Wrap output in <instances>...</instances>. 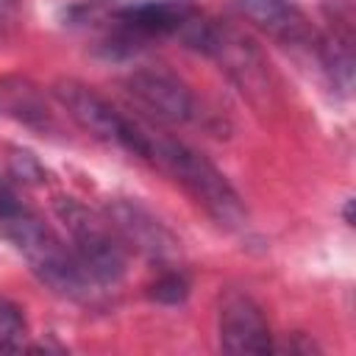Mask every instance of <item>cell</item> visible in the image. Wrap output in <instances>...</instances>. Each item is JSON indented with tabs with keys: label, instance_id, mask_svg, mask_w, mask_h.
<instances>
[{
	"label": "cell",
	"instance_id": "6",
	"mask_svg": "<svg viewBox=\"0 0 356 356\" xmlns=\"http://www.w3.org/2000/svg\"><path fill=\"white\" fill-rule=\"evenodd\" d=\"M106 220L111 222L125 248L153 261H172L178 256V239L172 236V231L142 203L117 197L106 206Z\"/></svg>",
	"mask_w": 356,
	"mask_h": 356
},
{
	"label": "cell",
	"instance_id": "3",
	"mask_svg": "<svg viewBox=\"0 0 356 356\" xmlns=\"http://www.w3.org/2000/svg\"><path fill=\"white\" fill-rule=\"evenodd\" d=\"M53 211L67 228L70 248L81 270L86 273V278L97 289L120 284L128 264V248L122 245V239L117 236L106 214H97L86 209L81 200L64 197V195L53 200Z\"/></svg>",
	"mask_w": 356,
	"mask_h": 356
},
{
	"label": "cell",
	"instance_id": "12",
	"mask_svg": "<svg viewBox=\"0 0 356 356\" xmlns=\"http://www.w3.org/2000/svg\"><path fill=\"white\" fill-rule=\"evenodd\" d=\"M28 339V323L22 309L0 295V353H19L25 350Z\"/></svg>",
	"mask_w": 356,
	"mask_h": 356
},
{
	"label": "cell",
	"instance_id": "9",
	"mask_svg": "<svg viewBox=\"0 0 356 356\" xmlns=\"http://www.w3.org/2000/svg\"><path fill=\"white\" fill-rule=\"evenodd\" d=\"M125 89L142 108H147L161 122L184 125L197 114V103L189 86L164 70H136L128 75Z\"/></svg>",
	"mask_w": 356,
	"mask_h": 356
},
{
	"label": "cell",
	"instance_id": "7",
	"mask_svg": "<svg viewBox=\"0 0 356 356\" xmlns=\"http://www.w3.org/2000/svg\"><path fill=\"white\" fill-rule=\"evenodd\" d=\"M234 11L259 28L264 36L275 39L284 47L295 50H317L320 31L312 25V19L303 14V8L292 0H231Z\"/></svg>",
	"mask_w": 356,
	"mask_h": 356
},
{
	"label": "cell",
	"instance_id": "14",
	"mask_svg": "<svg viewBox=\"0 0 356 356\" xmlns=\"http://www.w3.org/2000/svg\"><path fill=\"white\" fill-rule=\"evenodd\" d=\"M8 175L14 181H22V184H42L44 181V167L25 150H11L8 156Z\"/></svg>",
	"mask_w": 356,
	"mask_h": 356
},
{
	"label": "cell",
	"instance_id": "15",
	"mask_svg": "<svg viewBox=\"0 0 356 356\" xmlns=\"http://www.w3.org/2000/svg\"><path fill=\"white\" fill-rule=\"evenodd\" d=\"M22 14V0H0V36L11 33L19 25Z\"/></svg>",
	"mask_w": 356,
	"mask_h": 356
},
{
	"label": "cell",
	"instance_id": "10",
	"mask_svg": "<svg viewBox=\"0 0 356 356\" xmlns=\"http://www.w3.org/2000/svg\"><path fill=\"white\" fill-rule=\"evenodd\" d=\"M314 56L320 58V64L328 72L331 83L348 95L350 83H353V28H350V11L334 14L331 28L325 33H320V39H317Z\"/></svg>",
	"mask_w": 356,
	"mask_h": 356
},
{
	"label": "cell",
	"instance_id": "5",
	"mask_svg": "<svg viewBox=\"0 0 356 356\" xmlns=\"http://www.w3.org/2000/svg\"><path fill=\"white\" fill-rule=\"evenodd\" d=\"M197 53L214 58L220 64V70L234 81V86L256 108H267L273 103L275 81H273L270 64L261 56V50L242 31H236L228 22L209 19V28H206V36H203Z\"/></svg>",
	"mask_w": 356,
	"mask_h": 356
},
{
	"label": "cell",
	"instance_id": "1",
	"mask_svg": "<svg viewBox=\"0 0 356 356\" xmlns=\"http://www.w3.org/2000/svg\"><path fill=\"white\" fill-rule=\"evenodd\" d=\"M0 236L25 256L33 275L53 292L72 300H86L95 292L72 248L19 197L8 178H0Z\"/></svg>",
	"mask_w": 356,
	"mask_h": 356
},
{
	"label": "cell",
	"instance_id": "16",
	"mask_svg": "<svg viewBox=\"0 0 356 356\" xmlns=\"http://www.w3.org/2000/svg\"><path fill=\"white\" fill-rule=\"evenodd\" d=\"M95 3H100V6H111V8H122V6H131V3H136V0H95Z\"/></svg>",
	"mask_w": 356,
	"mask_h": 356
},
{
	"label": "cell",
	"instance_id": "2",
	"mask_svg": "<svg viewBox=\"0 0 356 356\" xmlns=\"http://www.w3.org/2000/svg\"><path fill=\"white\" fill-rule=\"evenodd\" d=\"M164 175H170L217 225L222 228H242L248 220L245 200L231 186V181L195 147L150 134L147 159Z\"/></svg>",
	"mask_w": 356,
	"mask_h": 356
},
{
	"label": "cell",
	"instance_id": "11",
	"mask_svg": "<svg viewBox=\"0 0 356 356\" xmlns=\"http://www.w3.org/2000/svg\"><path fill=\"white\" fill-rule=\"evenodd\" d=\"M3 106L8 108L11 117H17L19 122L36 128V131H53L56 122H53V114L47 111L42 95L36 92V86H31L28 81H19V78H6L3 81Z\"/></svg>",
	"mask_w": 356,
	"mask_h": 356
},
{
	"label": "cell",
	"instance_id": "4",
	"mask_svg": "<svg viewBox=\"0 0 356 356\" xmlns=\"http://www.w3.org/2000/svg\"><path fill=\"white\" fill-rule=\"evenodd\" d=\"M53 95L58 97V103L64 106V111L70 114V120L78 128H83L86 134H92L100 142H108V145L128 150L136 159H147L150 131H145L142 125H136L134 120L120 114L92 86H86L75 78H61V81H56Z\"/></svg>",
	"mask_w": 356,
	"mask_h": 356
},
{
	"label": "cell",
	"instance_id": "13",
	"mask_svg": "<svg viewBox=\"0 0 356 356\" xmlns=\"http://www.w3.org/2000/svg\"><path fill=\"white\" fill-rule=\"evenodd\" d=\"M186 295H189V278L181 270H167L147 286V298L164 306H178L186 300Z\"/></svg>",
	"mask_w": 356,
	"mask_h": 356
},
{
	"label": "cell",
	"instance_id": "8",
	"mask_svg": "<svg viewBox=\"0 0 356 356\" xmlns=\"http://www.w3.org/2000/svg\"><path fill=\"white\" fill-rule=\"evenodd\" d=\"M217 334H220V348L225 353H270L273 334L267 325V317L261 306L242 292H228L220 303V317H217Z\"/></svg>",
	"mask_w": 356,
	"mask_h": 356
}]
</instances>
